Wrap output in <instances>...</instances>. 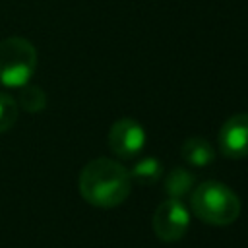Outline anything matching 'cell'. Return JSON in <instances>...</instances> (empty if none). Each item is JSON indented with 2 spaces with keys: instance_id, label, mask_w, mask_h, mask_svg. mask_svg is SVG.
I'll return each mask as SVG.
<instances>
[{
  "instance_id": "cell-4",
  "label": "cell",
  "mask_w": 248,
  "mask_h": 248,
  "mask_svg": "<svg viewBox=\"0 0 248 248\" xmlns=\"http://www.w3.org/2000/svg\"><path fill=\"white\" fill-rule=\"evenodd\" d=\"M151 225H153V232L159 236V240L176 242L188 231L190 213L180 200L169 198L157 205L153 219H151Z\"/></svg>"
},
{
  "instance_id": "cell-5",
  "label": "cell",
  "mask_w": 248,
  "mask_h": 248,
  "mask_svg": "<svg viewBox=\"0 0 248 248\" xmlns=\"http://www.w3.org/2000/svg\"><path fill=\"white\" fill-rule=\"evenodd\" d=\"M110 151L120 159H132L136 157L143 145H145V130L143 126L134 118H118L107 136Z\"/></svg>"
},
{
  "instance_id": "cell-1",
  "label": "cell",
  "mask_w": 248,
  "mask_h": 248,
  "mask_svg": "<svg viewBox=\"0 0 248 248\" xmlns=\"http://www.w3.org/2000/svg\"><path fill=\"white\" fill-rule=\"evenodd\" d=\"M78 188L89 205L110 209L120 205L130 196L132 176L122 163L108 157H97L81 169Z\"/></svg>"
},
{
  "instance_id": "cell-7",
  "label": "cell",
  "mask_w": 248,
  "mask_h": 248,
  "mask_svg": "<svg viewBox=\"0 0 248 248\" xmlns=\"http://www.w3.org/2000/svg\"><path fill=\"white\" fill-rule=\"evenodd\" d=\"M180 157H182V161H186L192 167H205L213 161L215 151H213V145L205 138L192 136L182 143Z\"/></svg>"
},
{
  "instance_id": "cell-10",
  "label": "cell",
  "mask_w": 248,
  "mask_h": 248,
  "mask_svg": "<svg viewBox=\"0 0 248 248\" xmlns=\"http://www.w3.org/2000/svg\"><path fill=\"white\" fill-rule=\"evenodd\" d=\"M17 107H21L27 112H39L46 107V95L39 85L33 83H25L19 87V103Z\"/></svg>"
},
{
  "instance_id": "cell-2",
  "label": "cell",
  "mask_w": 248,
  "mask_h": 248,
  "mask_svg": "<svg viewBox=\"0 0 248 248\" xmlns=\"http://www.w3.org/2000/svg\"><path fill=\"white\" fill-rule=\"evenodd\" d=\"M190 205L198 219L207 225L227 227L240 215V200L227 184L217 180L202 182L190 194Z\"/></svg>"
},
{
  "instance_id": "cell-6",
  "label": "cell",
  "mask_w": 248,
  "mask_h": 248,
  "mask_svg": "<svg viewBox=\"0 0 248 248\" xmlns=\"http://www.w3.org/2000/svg\"><path fill=\"white\" fill-rule=\"evenodd\" d=\"M219 151L229 159L248 157V112H238L227 118L217 136Z\"/></svg>"
},
{
  "instance_id": "cell-8",
  "label": "cell",
  "mask_w": 248,
  "mask_h": 248,
  "mask_svg": "<svg viewBox=\"0 0 248 248\" xmlns=\"http://www.w3.org/2000/svg\"><path fill=\"white\" fill-rule=\"evenodd\" d=\"M192 186H194V174L182 167L172 169L165 176V192L169 198L182 200L186 194L192 192Z\"/></svg>"
},
{
  "instance_id": "cell-11",
  "label": "cell",
  "mask_w": 248,
  "mask_h": 248,
  "mask_svg": "<svg viewBox=\"0 0 248 248\" xmlns=\"http://www.w3.org/2000/svg\"><path fill=\"white\" fill-rule=\"evenodd\" d=\"M17 114H19L17 101L12 95L0 91V134L14 128V124L17 120Z\"/></svg>"
},
{
  "instance_id": "cell-3",
  "label": "cell",
  "mask_w": 248,
  "mask_h": 248,
  "mask_svg": "<svg viewBox=\"0 0 248 248\" xmlns=\"http://www.w3.org/2000/svg\"><path fill=\"white\" fill-rule=\"evenodd\" d=\"M37 68V48L23 37L0 41V83L21 87L29 83Z\"/></svg>"
},
{
  "instance_id": "cell-9",
  "label": "cell",
  "mask_w": 248,
  "mask_h": 248,
  "mask_svg": "<svg viewBox=\"0 0 248 248\" xmlns=\"http://www.w3.org/2000/svg\"><path fill=\"white\" fill-rule=\"evenodd\" d=\"M130 176L140 184H155L163 176V163L157 157H143L132 167Z\"/></svg>"
}]
</instances>
